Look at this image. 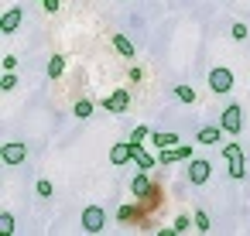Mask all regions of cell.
I'll list each match as a JSON object with an SVG mask.
<instances>
[{
    "label": "cell",
    "mask_w": 250,
    "mask_h": 236,
    "mask_svg": "<svg viewBox=\"0 0 250 236\" xmlns=\"http://www.w3.org/2000/svg\"><path fill=\"white\" fill-rule=\"evenodd\" d=\"M134 216H137V209H134V205H120V212H117V219H120V222H130Z\"/></svg>",
    "instance_id": "cb8c5ba5"
},
{
    "label": "cell",
    "mask_w": 250,
    "mask_h": 236,
    "mask_svg": "<svg viewBox=\"0 0 250 236\" xmlns=\"http://www.w3.org/2000/svg\"><path fill=\"white\" fill-rule=\"evenodd\" d=\"M151 140H154L158 147H175V144H178V134H151Z\"/></svg>",
    "instance_id": "e0dca14e"
},
{
    "label": "cell",
    "mask_w": 250,
    "mask_h": 236,
    "mask_svg": "<svg viewBox=\"0 0 250 236\" xmlns=\"http://www.w3.org/2000/svg\"><path fill=\"white\" fill-rule=\"evenodd\" d=\"M195 229H199V233H209V229H212V226H209V216H206L202 209L195 212Z\"/></svg>",
    "instance_id": "7402d4cb"
},
{
    "label": "cell",
    "mask_w": 250,
    "mask_h": 236,
    "mask_svg": "<svg viewBox=\"0 0 250 236\" xmlns=\"http://www.w3.org/2000/svg\"><path fill=\"white\" fill-rule=\"evenodd\" d=\"M130 192H134L137 198H147V195H151V181H147V171H137V175L130 178Z\"/></svg>",
    "instance_id": "7c38bea8"
},
{
    "label": "cell",
    "mask_w": 250,
    "mask_h": 236,
    "mask_svg": "<svg viewBox=\"0 0 250 236\" xmlns=\"http://www.w3.org/2000/svg\"><path fill=\"white\" fill-rule=\"evenodd\" d=\"M4 69L14 72V69H18V59H14V55H4Z\"/></svg>",
    "instance_id": "83f0119b"
},
{
    "label": "cell",
    "mask_w": 250,
    "mask_h": 236,
    "mask_svg": "<svg viewBox=\"0 0 250 236\" xmlns=\"http://www.w3.org/2000/svg\"><path fill=\"white\" fill-rule=\"evenodd\" d=\"M192 222H195V219H188V216H178L171 229H175V233H188V229H192Z\"/></svg>",
    "instance_id": "603a6c76"
},
{
    "label": "cell",
    "mask_w": 250,
    "mask_h": 236,
    "mask_svg": "<svg viewBox=\"0 0 250 236\" xmlns=\"http://www.w3.org/2000/svg\"><path fill=\"white\" fill-rule=\"evenodd\" d=\"M0 233H4V236L14 233V216L11 212H0Z\"/></svg>",
    "instance_id": "ac0fdd59"
},
{
    "label": "cell",
    "mask_w": 250,
    "mask_h": 236,
    "mask_svg": "<svg viewBox=\"0 0 250 236\" xmlns=\"http://www.w3.org/2000/svg\"><path fill=\"white\" fill-rule=\"evenodd\" d=\"M161 164H175V161H192V147L188 144H175V147H161L158 154Z\"/></svg>",
    "instance_id": "52a82bcc"
},
{
    "label": "cell",
    "mask_w": 250,
    "mask_h": 236,
    "mask_svg": "<svg viewBox=\"0 0 250 236\" xmlns=\"http://www.w3.org/2000/svg\"><path fill=\"white\" fill-rule=\"evenodd\" d=\"M175 96H178V103H185V106H192V103H195V89H192V86H185V82H182V86H175Z\"/></svg>",
    "instance_id": "2e32d148"
},
{
    "label": "cell",
    "mask_w": 250,
    "mask_h": 236,
    "mask_svg": "<svg viewBox=\"0 0 250 236\" xmlns=\"http://www.w3.org/2000/svg\"><path fill=\"white\" fill-rule=\"evenodd\" d=\"M144 137H151V130H147V127H134V134H130V140H134V144H141Z\"/></svg>",
    "instance_id": "484cf974"
},
{
    "label": "cell",
    "mask_w": 250,
    "mask_h": 236,
    "mask_svg": "<svg viewBox=\"0 0 250 236\" xmlns=\"http://www.w3.org/2000/svg\"><path fill=\"white\" fill-rule=\"evenodd\" d=\"M110 41H113V48H117L124 59H134V55H137V52H134V45H130L124 35H110Z\"/></svg>",
    "instance_id": "5bb4252c"
},
{
    "label": "cell",
    "mask_w": 250,
    "mask_h": 236,
    "mask_svg": "<svg viewBox=\"0 0 250 236\" xmlns=\"http://www.w3.org/2000/svg\"><path fill=\"white\" fill-rule=\"evenodd\" d=\"M21 18H24V7H7V14L0 18V35H14Z\"/></svg>",
    "instance_id": "9c48e42d"
},
{
    "label": "cell",
    "mask_w": 250,
    "mask_h": 236,
    "mask_svg": "<svg viewBox=\"0 0 250 236\" xmlns=\"http://www.w3.org/2000/svg\"><path fill=\"white\" fill-rule=\"evenodd\" d=\"M45 72H48V79H62V72H65V59H62V55H52Z\"/></svg>",
    "instance_id": "9a60e30c"
},
{
    "label": "cell",
    "mask_w": 250,
    "mask_h": 236,
    "mask_svg": "<svg viewBox=\"0 0 250 236\" xmlns=\"http://www.w3.org/2000/svg\"><path fill=\"white\" fill-rule=\"evenodd\" d=\"M0 161H4V164H24L28 161V144H4V147H0Z\"/></svg>",
    "instance_id": "8992f818"
},
{
    "label": "cell",
    "mask_w": 250,
    "mask_h": 236,
    "mask_svg": "<svg viewBox=\"0 0 250 236\" xmlns=\"http://www.w3.org/2000/svg\"><path fill=\"white\" fill-rule=\"evenodd\" d=\"M42 4H45V11H48V14H55V11L62 7V0H42Z\"/></svg>",
    "instance_id": "4316f807"
},
{
    "label": "cell",
    "mask_w": 250,
    "mask_h": 236,
    "mask_svg": "<svg viewBox=\"0 0 250 236\" xmlns=\"http://www.w3.org/2000/svg\"><path fill=\"white\" fill-rule=\"evenodd\" d=\"M127 76H130V82H141V79H144V72H141V69H137V65H134V69H130V72H127Z\"/></svg>",
    "instance_id": "f1b7e54d"
},
{
    "label": "cell",
    "mask_w": 250,
    "mask_h": 236,
    "mask_svg": "<svg viewBox=\"0 0 250 236\" xmlns=\"http://www.w3.org/2000/svg\"><path fill=\"white\" fill-rule=\"evenodd\" d=\"M83 229L86 233H103L106 229V212L100 205H86L83 209Z\"/></svg>",
    "instance_id": "7a4b0ae2"
},
{
    "label": "cell",
    "mask_w": 250,
    "mask_h": 236,
    "mask_svg": "<svg viewBox=\"0 0 250 236\" xmlns=\"http://www.w3.org/2000/svg\"><path fill=\"white\" fill-rule=\"evenodd\" d=\"M223 154H226V164H229V178H247V157H243V147L240 144H226L223 147Z\"/></svg>",
    "instance_id": "6da1fadb"
},
{
    "label": "cell",
    "mask_w": 250,
    "mask_h": 236,
    "mask_svg": "<svg viewBox=\"0 0 250 236\" xmlns=\"http://www.w3.org/2000/svg\"><path fill=\"white\" fill-rule=\"evenodd\" d=\"M229 38H233V41H247V24H240V21H236V24L229 28Z\"/></svg>",
    "instance_id": "ffe728a7"
},
{
    "label": "cell",
    "mask_w": 250,
    "mask_h": 236,
    "mask_svg": "<svg viewBox=\"0 0 250 236\" xmlns=\"http://www.w3.org/2000/svg\"><path fill=\"white\" fill-rule=\"evenodd\" d=\"M219 123H223V130H226V134H233V137H236V134L243 130V110H240L236 103H229V106L223 110Z\"/></svg>",
    "instance_id": "3957f363"
},
{
    "label": "cell",
    "mask_w": 250,
    "mask_h": 236,
    "mask_svg": "<svg viewBox=\"0 0 250 236\" xmlns=\"http://www.w3.org/2000/svg\"><path fill=\"white\" fill-rule=\"evenodd\" d=\"M72 113H76V117H83V120H86V117H89V113H93V103H89V99H79V103H76V106H72Z\"/></svg>",
    "instance_id": "d6986e66"
},
{
    "label": "cell",
    "mask_w": 250,
    "mask_h": 236,
    "mask_svg": "<svg viewBox=\"0 0 250 236\" xmlns=\"http://www.w3.org/2000/svg\"><path fill=\"white\" fill-rule=\"evenodd\" d=\"M110 161H113V164H127V161H134V144H130V140L113 144V147H110Z\"/></svg>",
    "instance_id": "30bf717a"
},
{
    "label": "cell",
    "mask_w": 250,
    "mask_h": 236,
    "mask_svg": "<svg viewBox=\"0 0 250 236\" xmlns=\"http://www.w3.org/2000/svg\"><path fill=\"white\" fill-rule=\"evenodd\" d=\"M130 106V93L127 89H113L106 99H103V110H110V113H124Z\"/></svg>",
    "instance_id": "ba28073f"
},
{
    "label": "cell",
    "mask_w": 250,
    "mask_h": 236,
    "mask_svg": "<svg viewBox=\"0 0 250 236\" xmlns=\"http://www.w3.org/2000/svg\"><path fill=\"white\" fill-rule=\"evenodd\" d=\"M35 192H38L42 198H52V192H55V188H52V181H48V178H42V181L35 185Z\"/></svg>",
    "instance_id": "44dd1931"
},
{
    "label": "cell",
    "mask_w": 250,
    "mask_h": 236,
    "mask_svg": "<svg viewBox=\"0 0 250 236\" xmlns=\"http://www.w3.org/2000/svg\"><path fill=\"white\" fill-rule=\"evenodd\" d=\"M14 86H18V76H14V72H7L4 79H0V89H4V93H11Z\"/></svg>",
    "instance_id": "d4e9b609"
},
{
    "label": "cell",
    "mask_w": 250,
    "mask_h": 236,
    "mask_svg": "<svg viewBox=\"0 0 250 236\" xmlns=\"http://www.w3.org/2000/svg\"><path fill=\"white\" fill-rule=\"evenodd\" d=\"M130 144H134V140H130ZM134 161H137L141 171H151V164H154V157L144 151V144H134Z\"/></svg>",
    "instance_id": "4fadbf2b"
},
{
    "label": "cell",
    "mask_w": 250,
    "mask_h": 236,
    "mask_svg": "<svg viewBox=\"0 0 250 236\" xmlns=\"http://www.w3.org/2000/svg\"><path fill=\"white\" fill-rule=\"evenodd\" d=\"M209 175H212V164H209L206 157H192V161H188V181H192V185H206Z\"/></svg>",
    "instance_id": "5b68a950"
},
{
    "label": "cell",
    "mask_w": 250,
    "mask_h": 236,
    "mask_svg": "<svg viewBox=\"0 0 250 236\" xmlns=\"http://www.w3.org/2000/svg\"><path fill=\"white\" fill-rule=\"evenodd\" d=\"M209 89H212V93H229V89H233V72H229L226 65L212 69V72H209Z\"/></svg>",
    "instance_id": "277c9868"
},
{
    "label": "cell",
    "mask_w": 250,
    "mask_h": 236,
    "mask_svg": "<svg viewBox=\"0 0 250 236\" xmlns=\"http://www.w3.org/2000/svg\"><path fill=\"white\" fill-rule=\"evenodd\" d=\"M223 134H226L223 123H219V127H199L195 140H199V144H223Z\"/></svg>",
    "instance_id": "8fae6325"
}]
</instances>
